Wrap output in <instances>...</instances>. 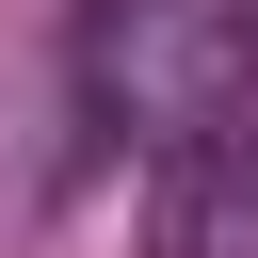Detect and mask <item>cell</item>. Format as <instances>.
Here are the masks:
<instances>
[{
    "mask_svg": "<svg viewBox=\"0 0 258 258\" xmlns=\"http://www.w3.org/2000/svg\"><path fill=\"white\" fill-rule=\"evenodd\" d=\"M64 64H81V113L113 145L194 161L210 129L258 113V0H81Z\"/></svg>",
    "mask_w": 258,
    "mask_h": 258,
    "instance_id": "6da1fadb",
    "label": "cell"
},
{
    "mask_svg": "<svg viewBox=\"0 0 258 258\" xmlns=\"http://www.w3.org/2000/svg\"><path fill=\"white\" fill-rule=\"evenodd\" d=\"M177 258H258V113L177 161Z\"/></svg>",
    "mask_w": 258,
    "mask_h": 258,
    "instance_id": "7a4b0ae2",
    "label": "cell"
}]
</instances>
